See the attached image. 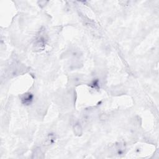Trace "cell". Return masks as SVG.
<instances>
[{"label":"cell","mask_w":159,"mask_h":159,"mask_svg":"<svg viewBox=\"0 0 159 159\" xmlns=\"http://www.w3.org/2000/svg\"><path fill=\"white\" fill-rule=\"evenodd\" d=\"M46 42H47V39H46L45 35L44 34L40 33L38 35V37L36 38L34 42V49L36 51H39V52L43 50L45 47Z\"/></svg>","instance_id":"6da1fadb"},{"label":"cell","mask_w":159,"mask_h":159,"mask_svg":"<svg viewBox=\"0 0 159 159\" xmlns=\"http://www.w3.org/2000/svg\"><path fill=\"white\" fill-rule=\"evenodd\" d=\"M55 140V135L53 134H49V135H48V137L47 139V143L48 145H50V144L53 143Z\"/></svg>","instance_id":"3957f363"},{"label":"cell","mask_w":159,"mask_h":159,"mask_svg":"<svg viewBox=\"0 0 159 159\" xmlns=\"http://www.w3.org/2000/svg\"><path fill=\"white\" fill-rule=\"evenodd\" d=\"M34 96L32 94L30 93H27L24 94L21 97V101L22 103L24 105H29L32 103L33 101Z\"/></svg>","instance_id":"7a4b0ae2"}]
</instances>
